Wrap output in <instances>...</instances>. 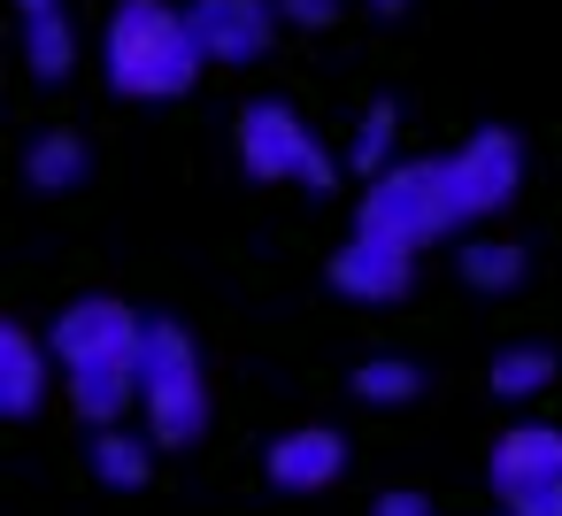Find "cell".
<instances>
[{"mask_svg": "<svg viewBox=\"0 0 562 516\" xmlns=\"http://www.w3.org/2000/svg\"><path fill=\"white\" fill-rule=\"evenodd\" d=\"M393 139H401V116H393V101H378V109L355 124V139H347V170H355V178H385V170H393Z\"/></svg>", "mask_w": 562, "mask_h": 516, "instance_id": "2e32d148", "label": "cell"}, {"mask_svg": "<svg viewBox=\"0 0 562 516\" xmlns=\"http://www.w3.org/2000/svg\"><path fill=\"white\" fill-rule=\"evenodd\" d=\"M47 401V347L24 324H0V416H32Z\"/></svg>", "mask_w": 562, "mask_h": 516, "instance_id": "8fae6325", "label": "cell"}, {"mask_svg": "<svg viewBox=\"0 0 562 516\" xmlns=\"http://www.w3.org/2000/svg\"><path fill=\"white\" fill-rule=\"evenodd\" d=\"M462 285L516 293L524 285V247H508V239H462Z\"/></svg>", "mask_w": 562, "mask_h": 516, "instance_id": "9a60e30c", "label": "cell"}, {"mask_svg": "<svg viewBox=\"0 0 562 516\" xmlns=\"http://www.w3.org/2000/svg\"><path fill=\"white\" fill-rule=\"evenodd\" d=\"M278 16L301 32H324V24H339V0H278Z\"/></svg>", "mask_w": 562, "mask_h": 516, "instance_id": "ffe728a7", "label": "cell"}, {"mask_svg": "<svg viewBox=\"0 0 562 516\" xmlns=\"http://www.w3.org/2000/svg\"><path fill=\"white\" fill-rule=\"evenodd\" d=\"M454 170H462L477 216H493V209H508L516 186H524V139L501 132V124H485V132H470V139L454 147Z\"/></svg>", "mask_w": 562, "mask_h": 516, "instance_id": "9c48e42d", "label": "cell"}, {"mask_svg": "<svg viewBox=\"0 0 562 516\" xmlns=\"http://www.w3.org/2000/svg\"><path fill=\"white\" fill-rule=\"evenodd\" d=\"M193 32H201V55L209 63H255V55H270V40H278V0H193Z\"/></svg>", "mask_w": 562, "mask_h": 516, "instance_id": "8992f818", "label": "cell"}, {"mask_svg": "<svg viewBox=\"0 0 562 516\" xmlns=\"http://www.w3.org/2000/svg\"><path fill=\"white\" fill-rule=\"evenodd\" d=\"M477 216L454 155L439 162H393L385 178H370L362 209H355V232H378V239H401V247H431V239H454L462 224Z\"/></svg>", "mask_w": 562, "mask_h": 516, "instance_id": "3957f363", "label": "cell"}, {"mask_svg": "<svg viewBox=\"0 0 562 516\" xmlns=\"http://www.w3.org/2000/svg\"><path fill=\"white\" fill-rule=\"evenodd\" d=\"M408 262H416V247L378 239V232H355V239L331 255V285H339L347 301H401L408 278H416Z\"/></svg>", "mask_w": 562, "mask_h": 516, "instance_id": "ba28073f", "label": "cell"}, {"mask_svg": "<svg viewBox=\"0 0 562 516\" xmlns=\"http://www.w3.org/2000/svg\"><path fill=\"white\" fill-rule=\"evenodd\" d=\"M370 516H431V501L401 485V493H378V508H370Z\"/></svg>", "mask_w": 562, "mask_h": 516, "instance_id": "44dd1931", "label": "cell"}, {"mask_svg": "<svg viewBox=\"0 0 562 516\" xmlns=\"http://www.w3.org/2000/svg\"><path fill=\"white\" fill-rule=\"evenodd\" d=\"M501 501H508V516H562V478L554 485H516Z\"/></svg>", "mask_w": 562, "mask_h": 516, "instance_id": "d6986e66", "label": "cell"}, {"mask_svg": "<svg viewBox=\"0 0 562 516\" xmlns=\"http://www.w3.org/2000/svg\"><path fill=\"white\" fill-rule=\"evenodd\" d=\"M562 478V424H508L493 439V493L554 485Z\"/></svg>", "mask_w": 562, "mask_h": 516, "instance_id": "30bf717a", "label": "cell"}, {"mask_svg": "<svg viewBox=\"0 0 562 516\" xmlns=\"http://www.w3.org/2000/svg\"><path fill=\"white\" fill-rule=\"evenodd\" d=\"M408 9V0H370V16H401Z\"/></svg>", "mask_w": 562, "mask_h": 516, "instance_id": "7402d4cb", "label": "cell"}, {"mask_svg": "<svg viewBox=\"0 0 562 516\" xmlns=\"http://www.w3.org/2000/svg\"><path fill=\"white\" fill-rule=\"evenodd\" d=\"M262 470H270L278 493H324V485H339V470H347V439H339L331 424H293V431L270 439Z\"/></svg>", "mask_w": 562, "mask_h": 516, "instance_id": "52a82bcc", "label": "cell"}, {"mask_svg": "<svg viewBox=\"0 0 562 516\" xmlns=\"http://www.w3.org/2000/svg\"><path fill=\"white\" fill-rule=\"evenodd\" d=\"M139 416L162 447H193L209 431V378H201V347L186 324L155 316L147 347H139Z\"/></svg>", "mask_w": 562, "mask_h": 516, "instance_id": "277c9868", "label": "cell"}, {"mask_svg": "<svg viewBox=\"0 0 562 516\" xmlns=\"http://www.w3.org/2000/svg\"><path fill=\"white\" fill-rule=\"evenodd\" d=\"M547 385H554V347H508V355H493V393L501 401H531Z\"/></svg>", "mask_w": 562, "mask_h": 516, "instance_id": "ac0fdd59", "label": "cell"}, {"mask_svg": "<svg viewBox=\"0 0 562 516\" xmlns=\"http://www.w3.org/2000/svg\"><path fill=\"white\" fill-rule=\"evenodd\" d=\"M24 178H32L40 193H70V186L86 178V139H70V132H40V139L24 147Z\"/></svg>", "mask_w": 562, "mask_h": 516, "instance_id": "5bb4252c", "label": "cell"}, {"mask_svg": "<svg viewBox=\"0 0 562 516\" xmlns=\"http://www.w3.org/2000/svg\"><path fill=\"white\" fill-rule=\"evenodd\" d=\"M16 9H24V16H40V9H63V0H16Z\"/></svg>", "mask_w": 562, "mask_h": 516, "instance_id": "603a6c76", "label": "cell"}, {"mask_svg": "<svg viewBox=\"0 0 562 516\" xmlns=\"http://www.w3.org/2000/svg\"><path fill=\"white\" fill-rule=\"evenodd\" d=\"M139 347L147 316H132L109 293L70 301L55 316V362L70 370V408L86 424H124V408H139Z\"/></svg>", "mask_w": 562, "mask_h": 516, "instance_id": "6da1fadb", "label": "cell"}, {"mask_svg": "<svg viewBox=\"0 0 562 516\" xmlns=\"http://www.w3.org/2000/svg\"><path fill=\"white\" fill-rule=\"evenodd\" d=\"M201 32L170 0H116V16L101 32V78L124 101H178L201 78Z\"/></svg>", "mask_w": 562, "mask_h": 516, "instance_id": "7a4b0ae2", "label": "cell"}, {"mask_svg": "<svg viewBox=\"0 0 562 516\" xmlns=\"http://www.w3.org/2000/svg\"><path fill=\"white\" fill-rule=\"evenodd\" d=\"M155 431H124V424H93V478L101 485H116V493H132V485H147V470H155Z\"/></svg>", "mask_w": 562, "mask_h": 516, "instance_id": "7c38bea8", "label": "cell"}, {"mask_svg": "<svg viewBox=\"0 0 562 516\" xmlns=\"http://www.w3.org/2000/svg\"><path fill=\"white\" fill-rule=\"evenodd\" d=\"M416 393H424V370L401 362V355H370V362L355 370V401H370V408H401V401H416Z\"/></svg>", "mask_w": 562, "mask_h": 516, "instance_id": "e0dca14e", "label": "cell"}, {"mask_svg": "<svg viewBox=\"0 0 562 516\" xmlns=\"http://www.w3.org/2000/svg\"><path fill=\"white\" fill-rule=\"evenodd\" d=\"M339 162L347 155H331L285 101H255L247 116H239V170L247 178H293V186H308V193H331L339 186Z\"/></svg>", "mask_w": 562, "mask_h": 516, "instance_id": "5b68a950", "label": "cell"}, {"mask_svg": "<svg viewBox=\"0 0 562 516\" xmlns=\"http://www.w3.org/2000/svg\"><path fill=\"white\" fill-rule=\"evenodd\" d=\"M24 63H32L40 86H63V78H70V63H78L70 9H40V16H24Z\"/></svg>", "mask_w": 562, "mask_h": 516, "instance_id": "4fadbf2b", "label": "cell"}]
</instances>
